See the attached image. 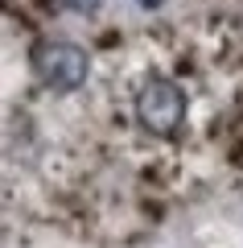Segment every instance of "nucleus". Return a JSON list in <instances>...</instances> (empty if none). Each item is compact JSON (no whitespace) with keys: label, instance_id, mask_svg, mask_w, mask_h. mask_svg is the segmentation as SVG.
Returning <instances> with one entry per match:
<instances>
[{"label":"nucleus","instance_id":"obj_1","mask_svg":"<svg viewBox=\"0 0 243 248\" xmlns=\"http://www.w3.org/2000/svg\"><path fill=\"white\" fill-rule=\"evenodd\" d=\"M29 62H33V75L50 91H58V95L78 91L87 83V75H91L87 50L74 46V42H42V46H33V58Z\"/></svg>","mask_w":243,"mask_h":248},{"label":"nucleus","instance_id":"obj_2","mask_svg":"<svg viewBox=\"0 0 243 248\" xmlns=\"http://www.w3.org/2000/svg\"><path fill=\"white\" fill-rule=\"evenodd\" d=\"M136 116L153 137H173L186 120V91L173 79H148L136 95Z\"/></svg>","mask_w":243,"mask_h":248},{"label":"nucleus","instance_id":"obj_3","mask_svg":"<svg viewBox=\"0 0 243 248\" xmlns=\"http://www.w3.org/2000/svg\"><path fill=\"white\" fill-rule=\"evenodd\" d=\"M66 4H70V9H78V13H91L99 0H66Z\"/></svg>","mask_w":243,"mask_h":248},{"label":"nucleus","instance_id":"obj_4","mask_svg":"<svg viewBox=\"0 0 243 248\" xmlns=\"http://www.w3.org/2000/svg\"><path fill=\"white\" fill-rule=\"evenodd\" d=\"M140 4H157V0H140Z\"/></svg>","mask_w":243,"mask_h":248}]
</instances>
